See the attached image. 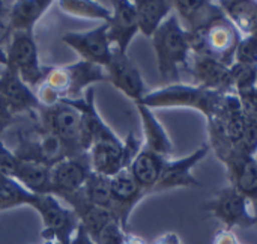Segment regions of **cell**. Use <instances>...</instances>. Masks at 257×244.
Here are the masks:
<instances>
[{"label": "cell", "instance_id": "obj_1", "mask_svg": "<svg viewBox=\"0 0 257 244\" xmlns=\"http://www.w3.org/2000/svg\"><path fill=\"white\" fill-rule=\"evenodd\" d=\"M151 42L157 56V66L161 80L166 85L181 83V74H188L193 51L187 30L175 11L151 36Z\"/></svg>", "mask_w": 257, "mask_h": 244}, {"label": "cell", "instance_id": "obj_2", "mask_svg": "<svg viewBox=\"0 0 257 244\" xmlns=\"http://www.w3.org/2000/svg\"><path fill=\"white\" fill-rule=\"evenodd\" d=\"M247 122L248 118L244 113L238 95L226 94L218 110L206 121L209 136L208 145L220 161H224L229 155L239 152Z\"/></svg>", "mask_w": 257, "mask_h": 244}, {"label": "cell", "instance_id": "obj_3", "mask_svg": "<svg viewBox=\"0 0 257 244\" xmlns=\"http://www.w3.org/2000/svg\"><path fill=\"white\" fill-rule=\"evenodd\" d=\"M226 94L214 92L194 83H173L163 88L148 91L143 100L137 104H143L152 110L155 109H191L197 110L208 121L218 110Z\"/></svg>", "mask_w": 257, "mask_h": 244}, {"label": "cell", "instance_id": "obj_4", "mask_svg": "<svg viewBox=\"0 0 257 244\" xmlns=\"http://www.w3.org/2000/svg\"><path fill=\"white\" fill-rule=\"evenodd\" d=\"M187 35L194 54L212 57L227 66L235 63L236 50L242 35L226 14L218 15L197 30L187 32Z\"/></svg>", "mask_w": 257, "mask_h": 244}, {"label": "cell", "instance_id": "obj_5", "mask_svg": "<svg viewBox=\"0 0 257 244\" xmlns=\"http://www.w3.org/2000/svg\"><path fill=\"white\" fill-rule=\"evenodd\" d=\"M107 74L104 66L78 60L63 66H45V74L41 82L60 100H78L93 83L105 82Z\"/></svg>", "mask_w": 257, "mask_h": 244}, {"label": "cell", "instance_id": "obj_6", "mask_svg": "<svg viewBox=\"0 0 257 244\" xmlns=\"http://www.w3.org/2000/svg\"><path fill=\"white\" fill-rule=\"evenodd\" d=\"M38 115L39 125L65 145L69 157L87 154L83 139L81 113L74 106L59 101L54 106L41 107Z\"/></svg>", "mask_w": 257, "mask_h": 244}, {"label": "cell", "instance_id": "obj_7", "mask_svg": "<svg viewBox=\"0 0 257 244\" xmlns=\"http://www.w3.org/2000/svg\"><path fill=\"white\" fill-rule=\"evenodd\" d=\"M42 220L45 243L69 244L80 228V220L72 208L65 207L54 195H38L30 205Z\"/></svg>", "mask_w": 257, "mask_h": 244}, {"label": "cell", "instance_id": "obj_8", "mask_svg": "<svg viewBox=\"0 0 257 244\" xmlns=\"http://www.w3.org/2000/svg\"><path fill=\"white\" fill-rule=\"evenodd\" d=\"M203 210L215 217L224 228L233 231L235 228L257 226V214L254 204L239 193L230 184L218 190L205 205Z\"/></svg>", "mask_w": 257, "mask_h": 244}, {"label": "cell", "instance_id": "obj_9", "mask_svg": "<svg viewBox=\"0 0 257 244\" xmlns=\"http://www.w3.org/2000/svg\"><path fill=\"white\" fill-rule=\"evenodd\" d=\"M9 36L11 41L6 48L8 65H12L18 71L21 80L35 91L45 74V66L39 62L35 35L33 32H14L9 33Z\"/></svg>", "mask_w": 257, "mask_h": 244}, {"label": "cell", "instance_id": "obj_10", "mask_svg": "<svg viewBox=\"0 0 257 244\" xmlns=\"http://www.w3.org/2000/svg\"><path fill=\"white\" fill-rule=\"evenodd\" d=\"M21 160H32L48 168L69 157L65 145L41 125L18 133V146L14 151Z\"/></svg>", "mask_w": 257, "mask_h": 244}, {"label": "cell", "instance_id": "obj_11", "mask_svg": "<svg viewBox=\"0 0 257 244\" xmlns=\"http://www.w3.org/2000/svg\"><path fill=\"white\" fill-rule=\"evenodd\" d=\"M209 151H211L209 145L203 143L185 157L167 158L160 181L157 183L152 193H161L175 189L202 187V183L194 177L193 169L208 155Z\"/></svg>", "mask_w": 257, "mask_h": 244}, {"label": "cell", "instance_id": "obj_12", "mask_svg": "<svg viewBox=\"0 0 257 244\" xmlns=\"http://www.w3.org/2000/svg\"><path fill=\"white\" fill-rule=\"evenodd\" d=\"M104 69L107 74V82H110L116 89H119L136 104L140 103L148 94L145 80L136 63L130 59L128 53H122L113 47L111 57Z\"/></svg>", "mask_w": 257, "mask_h": 244}, {"label": "cell", "instance_id": "obj_13", "mask_svg": "<svg viewBox=\"0 0 257 244\" xmlns=\"http://www.w3.org/2000/svg\"><path fill=\"white\" fill-rule=\"evenodd\" d=\"M92 174L87 154L66 157L50 168L51 195L65 199L83 189Z\"/></svg>", "mask_w": 257, "mask_h": 244}, {"label": "cell", "instance_id": "obj_14", "mask_svg": "<svg viewBox=\"0 0 257 244\" xmlns=\"http://www.w3.org/2000/svg\"><path fill=\"white\" fill-rule=\"evenodd\" d=\"M62 42L72 48L81 60L105 66L111 57V44L108 41V24L101 23L98 27L86 32H68Z\"/></svg>", "mask_w": 257, "mask_h": 244}, {"label": "cell", "instance_id": "obj_15", "mask_svg": "<svg viewBox=\"0 0 257 244\" xmlns=\"http://www.w3.org/2000/svg\"><path fill=\"white\" fill-rule=\"evenodd\" d=\"M111 186V213L119 220L122 228L128 229L130 217L140 201L148 196V193L139 186V183L131 175L130 169H122L114 177L110 178Z\"/></svg>", "mask_w": 257, "mask_h": 244}, {"label": "cell", "instance_id": "obj_16", "mask_svg": "<svg viewBox=\"0 0 257 244\" xmlns=\"http://www.w3.org/2000/svg\"><path fill=\"white\" fill-rule=\"evenodd\" d=\"M0 97L9 106L14 116L21 113H38L41 103L35 91L27 86L12 65H6L0 74Z\"/></svg>", "mask_w": 257, "mask_h": 244}, {"label": "cell", "instance_id": "obj_17", "mask_svg": "<svg viewBox=\"0 0 257 244\" xmlns=\"http://www.w3.org/2000/svg\"><path fill=\"white\" fill-rule=\"evenodd\" d=\"M188 74L194 78V85L220 94H235L230 66L212 57L193 53Z\"/></svg>", "mask_w": 257, "mask_h": 244}, {"label": "cell", "instance_id": "obj_18", "mask_svg": "<svg viewBox=\"0 0 257 244\" xmlns=\"http://www.w3.org/2000/svg\"><path fill=\"white\" fill-rule=\"evenodd\" d=\"M111 5V18L108 24V41L111 47L117 48L122 53L128 51L131 41L139 33V21L134 8V2L130 0H113Z\"/></svg>", "mask_w": 257, "mask_h": 244}, {"label": "cell", "instance_id": "obj_19", "mask_svg": "<svg viewBox=\"0 0 257 244\" xmlns=\"http://www.w3.org/2000/svg\"><path fill=\"white\" fill-rule=\"evenodd\" d=\"M227 171L230 186L248 198L253 204L257 202V158L254 155L232 154L221 161Z\"/></svg>", "mask_w": 257, "mask_h": 244}, {"label": "cell", "instance_id": "obj_20", "mask_svg": "<svg viewBox=\"0 0 257 244\" xmlns=\"http://www.w3.org/2000/svg\"><path fill=\"white\" fill-rule=\"evenodd\" d=\"M173 11L187 32L197 30L211 20L224 14L218 2L209 0H172Z\"/></svg>", "mask_w": 257, "mask_h": 244}, {"label": "cell", "instance_id": "obj_21", "mask_svg": "<svg viewBox=\"0 0 257 244\" xmlns=\"http://www.w3.org/2000/svg\"><path fill=\"white\" fill-rule=\"evenodd\" d=\"M136 106H137L142 128H143V146L152 152H157L166 158H170L175 146L164 125L155 116L152 109L143 104H136Z\"/></svg>", "mask_w": 257, "mask_h": 244}, {"label": "cell", "instance_id": "obj_22", "mask_svg": "<svg viewBox=\"0 0 257 244\" xmlns=\"http://www.w3.org/2000/svg\"><path fill=\"white\" fill-rule=\"evenodd\" d=\"M51 0H18L11 5L8 12L6 32H33L36 23L51 8Z\"/></svg>", "mask_w": 257, "mask_h": 244}, {"label": "cell", "instance_id": "obj_23", "mask_svg": "<svg viewBox=\"0 0 257 244\" xmlns=\"http://www.w3.org/2000/svg\"><path fill=\"white\" fill-rule=\"evenodd\" d=\"M166 160H167L166 157H163L157 152H152L143 146L139 151V154L136 155V158L131 161L128 169H130L131 175L134 177V180L139 183V186L148 195H151L154 192L157 183L160 181Z\"/></svg>", "mask_w": 257, "mask_h": 244}, {"label": "cell", "instance_id": "obj_24", "mask_svg": "<svg viewBox=\"0 0 257 244\" xmlns=\"http://www.w3.org/2000/svg\"><path fill=\"white\" fill-rule=\"evenodd\" d=\"M139 32L151 38L173 12L172 0H134Z\"/></svg>", "mask_w": 257, "mask_h": 244}, {"label": "cell", "instance_id": "obj_25", "mask_svg": "<svg viewBox=\"0 0 257 244\" xmlns=\"http://www.w3.org/2000/svg\"><path fill=\"white\" fill-rule=\"evenodd\" d=\"M14 180L35 195H51L50 168L42 163L20 158Z\"/></svg>", "mask_w": 257, "mask_h": 244}, {"label": "cell", "instance_id": "obj_26", "mask_svg": "<svg viewBox=\"0 0 257 244\" xmlns=\"http://www.w3.org/2000/svg\"><path fill=\"white\" fill-rule=\"evenodd\" d=\"M227 18L242 36L257 32V0H220Z\"/></svg>", "mask_w": 257, "mask_h": 244}, {"label": "cell", "instance_id": "obj_27", "mask_svg": "<svg viewBox=\"0 0 257 244\" xmlns=\"http://www.w3.org/2000/svg\"><path fill=\"white\" fill-rule=\"evenodd\" d=\"M57 6L62 12L84 20H98L101 23H108L111 18V9L104 6L101 2L93 0H60Z\"/></svg>", "mask_w": 257, "mask_h": 244}, {"label": "cell", "instance_id": "obj_28", "mask_svg": "<svg viewBox=\"0 0 257 244\" xmlns=\"http://www.w3.org/2000/svg\"><path fill=\"white\" fill-rule=\"evenodd\" d=\"M38 195L29 192L23 187L17 180L0 177V211L18 208V207H30Z\"/></svg>", "mask_w": 257, "mask_h": 244}, {"label": "cell", "instance_id": "obj_29", "mask_svg": "<svg viewBox=\"0 0 257 244\" xmlns=\"http://www.w3.org/2000/svg\"><path fill=\"white\" fill-rule=\"evenodd\" d=\"M81 193L89 204L111 211V186L108 177L92 172L83 186Z\"/></svg>", "mask_w": 257, "mask_h": 244}, {"label": "cell", "instance_id": "obj_30", "mask_svg": "<svg viewBox=\"0 0 257 244\" xmlns=\"http://www.w3.org/2000/svg\"><path fill=\"white\" fill-rule=\"evenodd\" d=\"M235 94L248 91L257 86V65H247L235 62L230 66Z\"/></svg>", "mask_w": 257, "mask_h": 244}, {"label": "cell", "instance_id": "obj_31", "mask_svg": "<svg viewBox=\"0 0 257 244\" xmlns=\"http://www.w3.org/2000/svg\"><path fill=\"white\" fill-rule=\"evenodd\" d=\"M235 62L238 63H247V65H257V32L242 36L238 50H236V56H235Z\"/></svg>", "mask_w": 257, "mask_h": 244}, {"label": "cell", "instance_id": "obj_32", "mask_svg": "<svg viewBox=\"0 0 257 244\" xmlns=\"http://www.w3.org/2000/svg\"><path fill=\"white\" fill-rule=\"evenodd\" d=\"M18 163H20V158L15 155V152L6 148V145L0 140V175L14 178Z\"/></svg>", "mask_w": 257, "mask_h": 244}, {"label": "cell", "instance_id": "obj_33", "mask_svg": "<svg viewBox=\"0 0 257 244\" xmlns=\"http://www.w3.org/2000/svg\"><path fill=\"white\" fill-rule=\"evenodd\" d=\"M239 101H241V106L244 109V113L251 118L253 121L257 122V86L248 89V91H244V92H239L236 94Z\"/></svg>", "mask_w": 257, "mask_h": 244}, {"label": "cell", "instance_id": "obj_34", "mask_svg": "<svg viewBox=\"0 0 257 244\" xmlns=\"http://www.w3.org/2000/svg\"><path fill=\"white\" fill-rule=\"evenodd\" d=\"M15 118L17 116H14V113L11 112L9 106L0 97V136L5 133L6 128H9L15 122Z\"/></svg>", "mask_w": 257, "mask_h": 244}, {"label": "cell", "instance_id": "obj_35", "mask_svg": "<svg viewBox=\"0 0 257 244\" xmlns=\"http://www.w3.org/2000/svg\"><path fill=\"white\" fill-rule=\"evenodd\" d=\"M212 244H241V241L238 240V237L235 235L233 231L220 228L212 238Z\"/></svg>", "mask_w": 257, "mask_h": 244}, {"label": "cell", "instance_id": "obj_36", "mask_svg": "<svg viewBox=\"0 0 257 244\" xmlns=\"http://www.w3.org/2000/svg\"><path fill=\"white\" fill-rule=\"evenodd\" d=\"M152 244H184L181 237L176 234V232H166V234H161L160 237H157Z\"/></svg>", "mask_w": 257, "mask_h": 244}, {"label": "cell", "instance_id": "obj_37", "mask_svg": "<svg viewBox=\"0 0 257 244\" xmlns=\"http://www.w3.org/2000/svg\"><path fill=\"white\" fill-rule=\"evenodd\" d=\"M69 244H96L90 237H89V234L84 231V228L80 225V228L77 229V232H75V235H74V238L71 240V243Z\"/></svg>", "mask_w": 257, "mask_h": 244}, {"label": "cell", "instance_id": "obj_38", "mask_svg": "<svg viewBox=\"0 0 257 244\" xmlns=\"http://www.w3.org/2000/svg\"><path fill=\"white\" fill-rule=\"evenodd\" d=\"M9 38V32H3V35L0 36V65L6 66L8 65V54H6V50H5V41Z\"/></svg>", "mask_w": 257, "mask_h": 244}, {"label": "cell", "instance_id": "obj_39", "mask_svg": "<svg viewBox=\"0 0 257 244\" xmlns=\"http://www.w3.org/2000/svg\"><path fill=\"white\" fill-rule=\"evenodd\" d=\"M123 244H146V241L143 238H140L139 235L126 234V238H125V243Z\"/></svg>", "mask_w": 257, "mask_h": 244}, {"label": "cell", "instance_id": "obj_40", "mask_svg": "<svg viewBox=\"0 0 257 244\" xmlns=\"http://www.w3.org/2000/svg\"><path fill=\"white\" fill-rule=\"evenodd\" d=\"M0 26H3V21H2V17H0Z\"/></svg>", "mask_w": 257, "mask_h": 244}, {"label": "cell", "instance_id": "obj_41", "mask_svg": "<svg viewBox=\"0 0 257 244\" xmlns=\"http://www.w3.org/2000/svg\"><path fill=\"white\" fill-rule=\"evenodd\" d=\"M254 208H256V214H257V207H254ZM256 228H257V226H256Z\"/></svg>", "mask_w": 257, "mask_h": 244}, {"label": "cell", "instance_id": "obj_42", "mask_svg": "<svg viewBox=\"0 0 257 244\" xmlns=\"http://www.w3.org/2000/svg\"><path fill=\"white\" fill-rule=\"evenodd\" d=\"M254 207H257V202H256V204H254Z\"/></svg>", "mask_w": 257, "mask_h": 244}, {"label": "cell", "instance_id": "obj_43", "mask_svg": "<svg viewBox=\"0 0 257 244\" xmlns=\"http://www.w3.org/2000/svg\"><path fill=\"white\" fill-rule=\"evenodd\" d=\"M256 158H257V152H256Z\"/></svg>", "mask_w": 257, "mask_h": 244}, {"label": "cell", "instance_id": "obj_44", "mask_svg": "<svg viewBox=\"0 0 257 244\" xmlns=\"http://www.w3.org/2000/svg\"><path fill=\"white\" fill-rule=\"evenodd\" d=\"M0 177H2V175H0Z\"/></svg>", "mask_w": 257, "mask_h": 244}, {"label": "cell", "instance_id": "obj_45", "mask_svg": "<svg viewBox=\"0 0 257 244\" xmlns=\"http://www.w3.org/2000/svg\"><path fill=\"white\" fill-rule=\"evenodd\" d=\"M241 244H242V243H241Z\"/></svg>", "mask_w": 257, "mask_h": 244}]
</instances>
